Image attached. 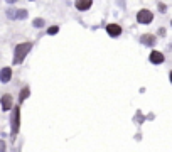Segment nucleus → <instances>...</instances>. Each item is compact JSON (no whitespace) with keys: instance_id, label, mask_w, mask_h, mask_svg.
<instances>
[{"instance_id":"9d476101","label":"nucleus","mask_w":172,"mask_h":152,"mask_svg":"<svg viewBox=\"0 0 172 152\" xmlns=\"http://www.w3.org/2000/svg\"><path fill=\"white\" fill-rule=\"evenodd\" d=\"M29 93H31L29 86H26V88H22V90H20V96H19V101H20V103H22V101H24V100H26V98L29 96Z\"/></svg>"},{"instance_id":"f03ea898","label":"nucleus","mask_w":172,"mask_h":152,"mask_svg":"<svg viewBox=\"0 0 172 152\" xmlns=\"http://www.w3.org/2000/svg\"><path fill=\"white\" fill-rule=\"evenodd\" d=\"M12 118H10V134L12 137H15L20 129V108L19 106H12Z\"/></svg>"},{"instance_id":"39448f33","label":"nucleus","mask_w":172,"mask_h":152,"mask_svg":"<svg viewBox=\"0 0 172 152\" xmlns=\"http://www.w3.org/2000/svg\"><path fill=\"white\" fill-rule=\"evenodd\" d=\"M106 32L110 37H118V36L121 34V27L118 26V24H108L106 26Z\"/></svg>"},{"instance_id":"20e7f679","label":"nucleus","mask_w":172,"mask_h":152,"mask_svg":"<svg viewBox=\"0 0 172 152\" xmlns=\"http://www.w3.org/2000/svg\"><path fill=\"white\" fill-rule=\"evenodd\" d=\"M0 103H2V110H3V112H9V110H12V106H14L12 95H3L2 100H0Z\"/></svg>"},{"instance_id":"a211bd4d","label":"nucleus","mask_w":172,"mask_h":152,"mask_svg":"<svg viewBox=\"0 0 172 152\" xmlns=\"http://www.w3.org/2000/svg\"><path fill=\"white\" fill-rule=\"evenodd\" d=\"M169 78H170V83H172V71H170V75H169Z\"/></svg>"},{"instance_id":"9b49d317","label":"nucleus","mask_w":172,"mask_h":152,"mask_svg":"<svg viewBox=\"0 0 172 152\" xmlns=\"http://www.w3.org/2000/svg\"><path fill=\"white\" fill-rule=\"evenodd\" d=\"M32 26H34L36 29H41V27H44V26H46V20L37 17V19H34V20H32Z\"/></svg>"},{"instance_id":"0eeeda50","label":"nucleus","mask_w":172,"mask_h":152,"mask_svg":"<svg viewBox=\"0 0 172 152\" xmlns=\"http://www.w3.org/2000/svg\"><path fill=\"white\" fill-rule=\"evenodd\" d=\"M91 5H93V0H76L74 2V7L78 10H90Z\"/></svg>"},{"instance_id":"423d86ee","label":"nucleus","mask_w":172,"mask_h":152,"mask_svg":"<svg viewBox=\"0 0 172 152\" xmlns=\"http://www.w3.org/2000/svg\"><path fill=\"white\" fill-rule=\"evenodd\" d=\"M149 59H150V63H152V64H162L165 57H164V54L160 51H152V52H150V56H149Z\"/></svg>"},{"instance_id":"f3484780","label":"nucleus","mask_w":172,"mask_h":152,"mask_svg":"<svg viewBox=\"0 0 172 152\" xmlns=\"http://www.w3.org/2000/svg\"><path fill=\"white\" fill-rule=\"evenodd\" d=\"M5 2H7V3H15L17 0H5Z\"/></svg>"},{"instance_id":"ddd939ff","label":"nucleus","mask_w":172,"mask_h":152,"mask_svg":"<svg viewBox=\"0 0 172 152\" xmlns=\"http://www.w3.org/2000/svg\"><path fill=\"white\" fill-rule=\"evenodd\" d=\"M57 32H59V27H57V26H52V27L47 29V34L49 36H54V34H57Z\"/></svg>"},{"instance_id":"4468645a","label":"nucleus","mask_w":172,"mask_h":152,"mask_svg":"<svg viewBox=\"0 0 172 152\" xmlns=\"http://www.w3.org/2000/svg\"><path fill=\"white\" fill-rule=\"evenodd\" d=\"M15 12H17L15 9H7V19H15Z\"/></svg>"},{"instance_id":"f8f14e48","label":"nucleus","mask_w":172,"mask_h":152,"mask_svg":"<svg viewBox=\"0 0 172 152\" xmlns=\"http://www.w3.org/2000/svg\"><path fill=\"white\" fill-rule=\"evenodd\" d=\"M27 14H29V12H27L26 9H20V10L15 12V19H20V20H22V19H27Z\"/></svg>"},{"instance_id":"2eb2a0df","label":"nucleus","mask_w":172,"mask_h":152,"mask_svg":"<svg viewBox=\"0 0 172 152\" xmlns=\"http://www.w3.org/2000/svg\"><path fill=\"white\" fill-rule=\"evenodd\" d=\"M0 152H5V142L0 140Z\"/></svg>"},{"instance_id":"dca6fc26","label":"nucleus","mask_w":172,"mask_h":152,"mask_svg":"<svg viewBox=\"0 0 172 152\" xmlns=\"http://www.w3.org/2000/svg\"><path fill=\"white\" fill-rule=\"evenodd\" d=\"M159 10L164 12V10H165V5H164V3H159Z\"/></svg>"},{"instance_id":"f257e3e1","label":"nucleus","mask_w":172,"mask_h":152,"mask_svg":"<svg viewBox=\"0 0 172 152\" xmlns=\"http://www.w3.org/2000/svg\"><path fill=\"white\" fill-rule=\"evenodd\" d=\"M31 49H32V42H20V44H17L15 49H14V63L20 64L24 59H26V56L29 54Z\"/></svg>"},{"instance_id":"1a4fd4ad","label":"nucleus","mask_w":172,"mask_h":152,"mask_svg":"<svg viewBox=\"0 0 172 152\" xmlns=\"http://www.w3.org/2000/svg\"><path fill=\"white\" fill-rule=\"evenodd\" d=\"M140 42L144 44V46H154V44L157 42V39H155V36H152V34H144V36H140Z\"/></svg>"},{"instance_id":"7ed1b4c3","label":"nucleus","mask_w":172,"mask_h":152,"mask_svg":"<svg viewBox=\"0 0 172 152\" xmlns=\"http://www.w3.org/2000/svg\"><path fill=\"white\" fill-rule=\"evenodd\" d=\"M137 20L140 24H150L154 20V14L149 9H142V10H138V14H137Z\"/></svg>"},{"instance_id":"6e6552de","label":"nucleus","mask_w":172,"mask_h":152,"mask_svg":"<svg viewBox=\"0 0 172 152\" xmlns=\"http://www.w3.org/2000/svg\"><path fill=\"white\" fill-rule=\"evenodd\" d=\"M12 78V68H2L0 69V81L2 83H9Z\"/></svg>"},{"instance_id":"6ab92c4d","label":"nucleus","mask_w":172,"mask_h":152,"mask_svg":"<svg viewBox=\"0 0 172 152\" xmlns=\"http://www.w3.org/2000/svg\"><path fill=\"white\" fill-rule=\"evenodd\" d=\"M170 26H172V20H170Z\"/></svg>"}]
</instances>
